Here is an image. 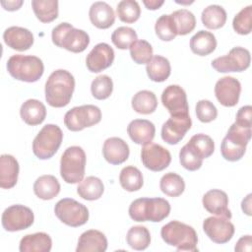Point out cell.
<instances>
[{
  "mask_svg": "<svg viewBox=\"0 0 252 252\" xmlns=\"http://www.w3.org/2000/svg\"><path fill=\"white\" fill-rule=\"evenodd\" d=\"M130 218L135 221L158 222L168 217L169 202L163 198H139L134 200L128 210Z\"/></svg>",
  "mask_w": 252,
  "mask_h": 252,
  "instance_id": "2",
  "label": "cell"
},
{
  "mask_svg": "<svg viewBox=\"0 0 252 252\" xmlns=\"http://www.w3.org/2000/svg\"><path fill=\"white\" fill-rule=\"evenodd\" d=\"M101 120L100 109L93 104L75 106L64 116V124L70 131H82L87 127L97 124Z\"/></svg>",
  "mask_w": 252,
  "mask_h": 252,
  "instance_id": "9",
  "label": "cell"
},
{
  "mask_svg": "<svg viewBox=\"0 0 252 252\" xmlns=\"http://www.w3.org/2000/svg\"><path fill=\"white\" fill-rule=\"evenodd\" d=\"M128 144L118 137H111L104 141L102 155L105 160L111 164H121L129 158Z\"/></svg>",
  "mask_w": 252,
  "mask_h": 252,
  "instance_id": "21",
  "label": "cell"
},
{
  "mask_svg": "<svg viewBox=\"0 0 252 252\" xmlns=\"http://www.w3.org/2000/svg\"><path fill=\"white\" fill-rule=\"evenodd\" d=\"M21 118L28 125L35 126L42 123L46 117L45 105L34 98L26 100L20 108Z\"/></svg>",
  "mask_w": 252,
  "mask_h": 252,
  "instance_id": "26",
  "label": "cell"
},
{
  "mask_svg": "<svg viewBox=\"0 0 252 252\" xmlns=\"http://www.w3.org/2000/svg\"><path fill=\"white\" fill-rule=\"evenodd\" d=\"M2 225L7 231H20L29 228L34 220L32 211L24 205H12L2 214Z\"/></svg>",
  "mask_w": 252,
  "mask_h": 252,
  "instance_id": "12",
  "label": "cell"
},
{
  "mask_svg": "<svg viewBox=\"0 0 252 252\" xmlns=\"http://www.w3.org/2000/svg\"><path fill=\"white\" fill-rule=\"evenodd\" d=\"M251 133V128H244L233 123L220 145L222 158L228 161L241 159L246 152V146L250 141Z\"/></svg>",
  "mask_w": 252,
  "mask_h": 252,
  "instance_id": "7",
  "label": "cell"
},
{
  "mask_svg": "<svg viewBox=\"0 0 252 252\" xmlns=\"http://www.w3.org/2000/svg\"><path fill=\"white\" fill-rule=\"evenodd\" d=\"M155 32L158 37L163 41H170L177 35V30L170 15H161L156 22Z\"/></svg>",
  "mask_w": 252,
  "mask_h": 252,
  "instance_id": "40",
  "label": "cell"
},
{
  "mask_svg": "<svg viewBox=\"0 0 252 252\" xmlns=\"http://www.w3.org/2000/svg\"><path fill=\"white\" fill-rule=\"evenodd\" d=\"M19 162L11 155L0 157V187L3 189L13 188L18 181Z\"/></svg>",
  "mask_w": 252,
  "mask_h": 252,
  "instance_id": "25",
  "label": "cell"
},
{
  "mask_svg": "<svg viewBox=\"0 0 252 252\" xmlns=\"http://www.w3.org/2000/svg\"><path fill=\"white\" fill-rule=\"evenodd\" d=\"M24 1L22 0H12V1H1L2 7L7 11H16L21 8Z\"/></svg>",
  "mask_w": 252,
  "mask_h": 252,
  "instance_id": "50",
  "label": "cell"
},
{
  "mask_svg": "<svg viewBox=\"0 0 252 252\" xmlns=\"http://www.w3.org/2000/svg\"><path fill=\"white\" fill-rule=\"evenodd\" d=\"M241 93L240 82L230 76L220 78L215 86V94L219 102L226 107H232L238 103Z\"/></svg>",
  "mask_w": 252,
  "mask_h": 252,
  "instance_id": "17",
  "label": "cell"
},
{
  "mask_svg": "<svg viewBox=\"0 0 252 252\" xmlns=\"http://www.w3.org/2000/svg\"><path fill=\"white\" fill-rule=\"evenodd\" d=\"M141 159L146 168L152 171H161L169 165L171 155L162 146L150 143L142 148Z\"/></svg>",
  "mask_w": 252,
  "mask_h": 252,
  "instance_id": "14",
  "label": "cell"
},
{
  "mask_svg": "<svg viewBox=\"0 0 252 252\" xmlns=\"http://www.w3.org/2000/svg\"><path fill=\"white\" fill-rule=\"evenodd\" d=\"M146 71L148 77L153 82L160 83L167 80L170 76L171 67L167 58L160 55H155L147 64Z\"/></svg>",
  "mask_w": 252,
  "mask_h": 252,
  "instance_id": "30",
  "label": "cell"
},
{
  "mask_svg": "<svg viewBox=\"0 0 252 252\" xmlns=\"http://www.w3.org/2000/svg\"><path fill=\"white\" fill-rule=\"evenodd\" d=\"M185 145L200 159L211 157L215 151V143L213 139L203 133L192 136L189 142Z\"/></svg>",
  "mask_w": 252,
  "mask_h": 252,
  "instance_id": "31",
  "label": "cell"
},
{
  "mask_svg": "<svg viewBox=\"0 0 252 252\" xmlns=\"http://www.w3.org/2000/svg\"><path fill=\"white\" fill-rule=\"evenodd\" d=\"M107 249L105 235L96 229H90L81 234L76 248L77 252H104Z\"/></svg>",
  "mask_w": 252,
  "mask_h": 252,
  "instance_id": "23",
  "label": "cell"
},
{
  "mask_svg": "<svg viewBox=\"0 0 252 252\" xmlns=\"http://www.w3.org/2000/svg\"><path fill=\"white\" fill-rule=\"evenodd\" d=\"M52 247L51 237L45 232L25 235L19 245L21 252H49Z\"/></svg>",
  "mask_w": 252,
  "mask_h": 252,
  "instance_id": "27",
  "label": "cell"
},
{
  "mask_svg": "<svg viewBox=\"0 0 252 252\" xmlns=\"http://www.w3.org/2000/svg\"><path fill=\"white\" fill-rule=\"evenodd\" d=\"M34 194L42 200H51L60 192V183L53 175L39 176L33 183Z\"/></svg>",
  "mask_w": 252,
  "mask_h": 252,
  "instance_id": "29",
  "label": "cell"
},
{
  "mask_svg": "<svg viewBox=\"0 0 252 252\" xmlns=\"http://www.w3.org/2000/svg\"><path fill=\"white\" fill-rule=\"evenodd\" d=\"M54 213L63 223L72 227L81 226L89 220L88 208L72 198L59 200L55 205Z\"/></svg>",
  "mask_w": 252,
  "mask_h": 252,
  "instance_id": "10",
  "label": "cell"
},
{
  "mask_svg": "<svg viewBox=\"0 0 252 252\" xmlns=\"http://www.w3.org/2000/svg\"><path fill=\"white\" fill-rule=\"evenodd\" d=\"M7 70L16 80L33 83L38 81L44 72L42 60L33 55H12L7 61Z\"/></svg>",
  "mask_w": 252,
  "mask_h": 252,
  "instance_id": "4",
  "label": "cell"
},
{
  "mask_svg": "<svg viewBox=\"0 0 252 252\" xmlns=\"http://www.w3.org/2000/svg\"><path fill=\"white\" fill-rule=\"evenodd\" d=\"M74 90V76L67 70H55L45 83V100L52 107H64L70 102Z\"/></svg>",
  "mask_w": 252,
  "mask_h": 252,
  "instance_id": "1",
  "label": "cell"
},
{
  "mask_svg": "<svg viewBox=\"0 0 252 252\" xmlns=\"http://www.w3.org/2000/svg\"><path fill=\"white\" fill-rule=\"evenodd\" d=\"M63 140V133L59 126L55 124H46L41 128L32 142V152L39 159H48L52 158Z\"/></svg>",
  "mask_w": 252,
  "mask_h": 252,
  "instance_id": "8",
  "label": "cell"
},
{
  "mask_svg": "<svg viewBox=\"0 0 252 252\" xmlns=\"http://www.w3.org/2000/svg\"><path fill=\"white\" fill-rule=\"evenodd\" d=\"M202 203L204 208L213 215L231 219V212L228 209L227 194L220 189L209 190L203 196Z\"/></svg>",
  "mask_w": 252,
  "mask_h": 252,
  "instance_id": "19",
  "label": "cell"
},
{
  "mask_svg": "<svg viewBox=\"0 0 252 252\" xmlns=\"http://www.w3.org/2000/svg\"><path fill=\"white\" fill-rule=\"evenodd\" d=\"M251 244H252V237L251 235H245L239 238L237 243L235 244L234 250L239 251V252H250L251 251Z\"/></svg>",
  "mask_w": 252,
  "mask_h": 252,
  "instance_id": "49",
  "label": "cell"
},
{
  "mask_svg": "<svg viewBox=\"0 0 252 252\" xmlns=\"http://www.w3.org/2000/svg\"><path fill=\"white\" fill-rule=\"evenodd\" d=\"M251 194H248L241 203V209L247 216H251Z\"/></svg>",
  "mask_w": 252,
  "mask_h": 252,
  "instance_id": "52",
  "label": "cell"
},
{
  "mask_svg": "<svg viewBox=\"0 0 252 252\" xmlns=\"http://www.w3.org/2000/svg\"><path fill=\"white\" fill-rule=\"evenodd\" d=\"M113 91L112 79L107 75H100L94 78L91 85V92L94 98L102 100L110 96Z\"/></svg>",
  "mask_w": 252,
  "mask_h": 252,
  "instance_id": "43",
  "label": "cell"
},
{
  "mask_svg": "<svg viewBox=\"0 0 252 252\" xmlns=\"http://www.w3.org/2000/svg\"><path fill=\"white\" fill-rule=\"evenodd\" d=\"M126 241L135 250H145L151 243L150 231L146 226H132L126 234Z\"/></svg>",
  "mask_w": 252,
  "mask_h": 252,
  "instance_id": "38",
  "label": "cell"
},
{
  "mask_svg": "<svg viewBox=\"0 0 252 252\" xmlns=\"http://www.w3.org/2000/svg\"><path fill=\"white\" fill-rule=\"evenodd\" d=\"M162 240L174 246L178 251H198V236L195 229L184 222L172 220L164 224L160 229Z\"/></svg>",
  "mask_w": 252,
  "mask_h": 252,
  "instance_id": "3",
  "label": "cell"
},
{
  "mask_svg": "<svg viewBox=\"0 0 252 252\" xmlns=\"http://www.w3.org/2000/svg\"><path fill=\"white\" fill-rule=\"evenodd\" d=\"M217 47L216 36L208 31L197 32L190 39V48L194 54L206 56L215 51Z\"/></svg>",
  "mask_w": 252,
  "mask_h": 252,
  "instance_id": "28",
  "label": "cell"
},
{
  "mask_svg": "<svg viewBox=\"0 0 252 252\" xmlns=\"http://www.w3.org/2000/svg\"><path fill=\"white\" fill-rule=\"evenodd\" d=\"M137 39L136 32L129 27H119L111 34L112 43L119 49L129 48Z\"/></svg>",
  "mask_w": 252,
  "mask_h": 252,
  "instance_id": "44",
  "label": "cell"
},
{
  "mask_svg": "<svg viewBox=\"0 0 252 252\" xmlns=\"http://www.w3.org/2000/svg\"><path fill=\"white\" fill-rule=\"evenodd\" d=\"M89 17L92 24L101 30L110 28L115 22V14L112 7L102 1H97L92 4L89 11Z\"/></svg>",
  "mask_w": 252,
  "mask_h": 252,
  "instance_id": "24",
  "label": "cell"
},
{
  "mask_svg": "<svg viewBox=\"0 0 252 252\" xmlns=\"http://www.w3.org/2000/svg\"><path fill=\"white\" fill-rule=\"evenodd\" d=\"M192 126L189 114L170 116L161 127V138L169 145L178 144Z\"/></svg>",
  "mask_w": 252,
  "mask_h": 252,
  "instance_id": "15",
  "label": "cell"
},
{
  "mask_svg": "<svg viewBox=\"0 0 252 252\" xmlns=\"http://www.w3.org/2000/svg\"><path fill=\"white\" fill-rule=\"evenodd\" d=\"M104 191V186L102 181L95 176H88L83 179L78 187V195L88 201H94L99 199Z\"/></svg>",
  "mask_w": 252,
  "mask_h": 252,
  "instance_id": "32",
  "label": "cell"
},
{
  "mask_svg": "<svg viewBox=\"0 0 252 252\" xmlns=\"http://www.w3.org/2000/svg\"><path fill=\"white\" fill-rule=\"evenodd\" d=\"M179 160L181 165L189 171H195L203 164V159L197 158L186 145H184L179 152Z\"/></svg>",
  "mask_w": 252,
  "mask_h": 252,
  "instance_id": "47",
  "label": "cell"
},
{
  "mask_svg": "<svg viewBox=\"0 0 252 252\" xmlns=\"http://www.w3.org/2000/svg\"><path fill=\"white\" fill-rule=\"evenodd\" d=\"M171 16L177 30V35H186L190 33L196 27L195 16L187 9L176 10L171 13Z\"/></svg>",
  "mask_w": 252,
  "mask_h": 252,
  "instance_id": "39",
  "label": "cell"
},
{
  "mask_svg": "<svg viewBox=\"0 0 252 252\" xmlns=\"http://www.w3.org/2000/svg\"><path fill=\"white\" fill-rule=\"evenodd\" d=\"M127 133L134 143L145 146L155 138L156 127L150 120L135 119L128 124Z\"/></svg>",
  "mask_w": 252,
  "mask_h": 252,
  "instance_id": "22",
  "label": "cell"
},
{
  "mask_svg": "<svg viewBox=\"0 0 252 252\" xmlns=\"http://www.w3.org/2000/svg\"><path fill=\"white\" fill-rule=\"evenodd\" d=\"M3 39L6 45L18 51H25L33 44V35L28 29L22 27H10L5 30Z\"/></svg>",
  "mask_w": 252,
  "mask_h": 252,
  "instance_id": "20",
  "label": "cell"
},
{
  "mask_svg": "<svg viewBox=\"0 0 252 252\" xmlns=\"http://www.w3.org/2000/svg\"><path fill=\"white\" fill-rule=\"evenodd\" d=\"M132 108L140 114H151L155 112L158 106L156 94L148 90H143L132 97Z\"/></svg>",
  "mask_w": 252,
  "mask_h": 252,
  "instance_id": "33",
  "label": "cell"
},
{
  "mask_svg": "<svg viewBox=\"0 0 252 252\" xmlns=\"http://www.w3.org/2000/svg\"><path fill=\"white\" fill-rule=\"evenodd\" d=\"M119 182L123 189L128 192L138 191L144 184L142 172L133 165L125 166L119 174Z\"/></svg>",
  "mask_w": 252,
  "mask_h": 252,
  "instance_id": "36",
  "label": "cell"
},
{
  "mask_svg": "<svg viewBox=\"0 0 252 252\" xmlns=\"http://www.w3.org/2000/svg\"><path fill=\"white\" fill-rule=\"evenodd\" d=\"M129 48L131 58L137 64H148L153 58V47L147 40L137 39Z\"/></svg>",
  "mask_w": 252,
  "mask_h": 252,
  "instance_id": "42",
  "label": "cell"
},
{
  "mask_svg": "<svg viewBox=\"0 0 252 252\" xmlns=\"http://www.w3.org/2000/svg\"><path fill=\"white\" fill-rule=\"evenodd\" d=\"M86 154L79 146L65 150L60 159V175L66 183L75 184L84 179L86 169Z\"/></svg>",
  "mask_w": 252,
  "mask_h": 252,
  "instance_id": "6",
  "label": "cell"
},
{
  "mask_svg": "<svg viewBox=\"0 0 252 252\" xmlns=\"http://www.w3.org/2000/svg\"><path fill=\"white\" fill-rule=\"evenodd\" d=\"M234 123L244 128H251V125H252L251 105H244L238 109Z\"/></svg>",
  "mask_w": 252,
  "mask_h": 252,
  "instance_id": "48",
  "label": "cell"
},
{
  "mask_svg": "<svg viewBox=\"0 0 252 252\" xmlns=\"http://www.w3.org/2000/svg\"><path fill=\"white\" fill-rule=\"evenodd\" d=\"M114 56V50L109 44L105 42L97 43L87 55V68L93 73L101 72L112 65Z\"/></svg>",
  "mask_w": 252,
  "mask_h": 252,
  "instance_id": "18",
  "label": "cell"
},
{
  "mask_svg": "<svg viewBox=\"0 0 252 252\" xmlns=\"http://www.w3.org/2000/svg\"><path fill=\"white\" fill-rule=\"evenodd\" d=\"M203 230L215 243L224 244L234 234V225L224 217H209L203 221Z\"/></svg>",
  "mask_w": 252,
  "mask_h": 252,
  "instance_id": "13",
  "label": "cell"
},
{
  "mask_svg": "<svg viewBox=\"0 0 252 252\" xmlns=\"http://www.w3.org/2000/svg\"><path fill=\"white\" fill-rule=\"evenodd\" d=\"M143 3L146 6V8L149 10H157L161 5H163L164 1H162V0H160V1H158V0H144Z\"/></svg>",
  "mask_w": 252,
  "mask_h": 252,
  "instance_id": "51",
  "label": "cell"
},
{
  "mask_svg": "<svg viewBox=\"0 0 252 252\" xmlns=\"http://www.w3.org/2000/svg\"><path fill=\"white\" fill-rule=\"evenodd\" d=\"M51 38L56 46L74 53L83 52L90 44L89 34L69 23H61L56 26L52 30Z\"/></svg>",
  "mask_w": 252,
  "mask_h": 252,
  "instance_id": "5",
  "label": "cell"
},
{
  "mask_svg": "<svg viewBox=\"0 0 252 252\" xmlns=\"http://www.w3.org/2000/svg\"><path fill=\"white\" fill-rule=\"evenodd\" d=\"M233 30L238 34H249L252 29V6L249 5L242 8L233 18Z\"/></svg>",
  "mask_w": 252,
  "mask_h": 252,
  "instance_id": "45",
  "label": "cell"
},
{
  "mask_svg": "<svg viewBox=\"0 0 252 252\" xmlns=\"http://www.w3.org/2000/svg\"><path fill=\"white\" fill-rule=\"evenodd\" d=\"M250 52L248 49L236 46L223 56L212 61V67L220 73L243 72L250 66Z\"/></svg>",
  "mask_w": 252,
  "mask_h": 252,
  "instance_id": "11",
  "label": "cell"
},
{
  "mask_svg": "<svg viewBox=\"0 0 252 252\" xmlns=\"http://www.w3.org/2000/svg\"><path fill=\"white\" fill-rule=\"evenodd\" d=\"M116 14L120 21L132 24L138 21L141 15V8L137 1L122 0L117 4Z\"/></svg>",
  "mask_w": 252,
  "mask_h": 252,
  "instance_id": "41",
  "label": "cell"
},
{
  "mask_svg": "<svg viewBox=\"0 0 252 252\" xmlns=\"http://www.w3.org/2000/svg\"><path fill=\"white\" fill-rule=\"evenodd\" d=\"M32 7L35 17L41 23H50L58 17V1L32 0Z\"/></svg>",
  "mask_w": 252,
  "mask_h": 252,
  "instance_id": "35",
  "label": "cell"
},
{
  "mask_svg": "<svg viewBox=\"0 0 252 252\" xmlns=\"http://www.w3.org/2000/svg\"><path fill=\"white\" fill-rule=\"evenodd\" d=\"M203 25L210 30H218L226 22V12L220 5H210L201 14Z\"/></svg>",
  "mask_w": 252,
  "mask_h": 252,
  "instance_id": "34",
  "label": "cell"
},
{
  "mask_svg": "<svg viewBox=\"0 0 252 252\" xmlns=\"http://www.w3.org/2000/svg\"><path fill=\"white\" fill-rule=\"evenodd\" d=\"M161 102L171 116L189 114L186 93L178 85H169L163 90Z\"/></svg>",
  "mask_w": 252,
  "mask_h": 252,
  "instance_id": "16",
  "label": "cell"
},
{
  "mask_svg": "<svg viewBox=\"0 0 252 252\" xmlns=\"http://www.w3.org/2000/svg\"><path fill=\"white\" fill-rule=\"evenodd\" d=\"M197 118L203 123H209L218 116V109L213 102L207 99H201L196 104Z\"/></svg>",
  "mask_w": 252,
  "mask_h": 252,
  "instance_id": "46",
  "label": "cell"
},
{
  "mask_svg": "<svg viewBox=\"0 0 252 252\" xmlns=\"http://www.w3.org/2000/svg\"><path fill=\"white\" fill-rule=\"evenodd\" d=\"M159 188L169 197H178L185 190V182L177 173L167 172L160 178Z\"/></svg>",
  "mask_w": 252,
  "mask_h": 252,
  "instance_id": "37",
  "label": "cell"
}]
</instances>
